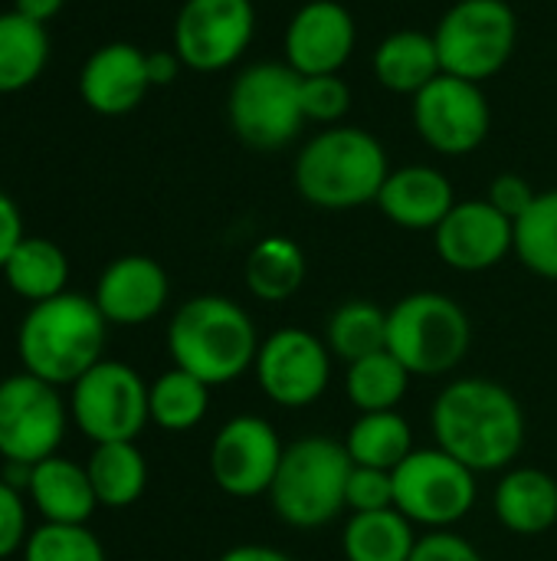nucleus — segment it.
<instances>
[{
  "label": "nucleus",
  "instance_id": "nucleus-19",
  "mask_svg": "<svg viewBox=\"0 0 557 561\" xmlns=\"http://www.w3.org/2000/svg\"><path fill=\"white\" fill-rule=\"evenodd\" d=\"M167 273L158 260L128 253L112 260L95 283V306L108 325H144L167 306Z\"/></svg>",
  "mask_w": 557,
  "mask_h": 561
},
{
  "label": "nucleus",
  "instance_id": "nucleus-38",
  "mask_svg": "<svg viewBox=\"0 0 557 561\" xmlns=\"http://www.w3.org/2000/svg\"><path fill=\"white\" fill-rule=\"evenodd\" d=\"M535 197H538V191L529 184V178H522V174H515V171L496 174L492 184H489V194H486V201H489L499 214H506L509 220H519V217L532 207Z\"/></svg>",
  "mask_w": 557,
  "mask_h": 561
},
{
  "label": "nucleus",
  "instance_id": "nucleus-14",
  "mask_svg": "<svg viewBox=\"0 0 557 561\" xmlns=\"http://www.w3.org/2000/svg\"><path fill=\"white\" fill-rule=\"evenodd\" d=\"M253 33V0H184L174 16V53L194 72H220L250 49Z\"/></svg>",
  "mask_w": 557,
  "mask_h": 561
},
{
  "label": "nucleus",
  "instance_id": "nucleus-22",
  "mask_svg": "<svg viewBox=\"0 0 557 561\" xmlns=\"http://www.w3.org/2000/svg\"><path fill=\"white\" fill-rule=\"evenodd\" d=\"M26 496L33 510L43 516V523H62V526H85L98 506L85 467L59 454L33 463Z\"/></svg>",
  "mask_w": 557,
  "mask_h": 561
},
{
  "label": "nucleus",
  "instance_id": "nucleus-44",
  "mask_svg": "<svg viewBox=\"0 0 557 561\" xmlns=\"http://www.w3.org/2000/svg\"><path fill=\"white\" fill-rule=\"evenodd\" d=\"M0 561H3V559H0Z\"/></svg>",
  "mask_w": 557,
  "mask_h": 561
},
{
  "label": "nucleus",
  "instance_id": "nucleus-31",
  "mask_svg": "<svg viewBox=\"0 0 557 561\" xmlns=\"http://www.w3.org/2000/svg\"><path fill=\"white\" fill-rule=\"evenodd\" d=\"M210 408V385L194 378L184 368H167L148 385V414L151 424L171 434L194 431Z\"/></svg>",
  "mask_w": 557,
  "mask_h": 561
},
{
  "label": "nucleus",
  "instance_id": "nucleus-39",
  "mask_svg": "<svg viewBox=\"0 0 557 561\" xmlns=\"http://www.w3.org/2000/svg\"><path fill=\"white\" fill-rule=\"evenodd\" d=\"M410 561H483V556L469 539L456 536L453 529H440L417 539Z\"/></svg>",
  "mask_w": 557,
  "mask_h": 561
},
{
  "label": "nucleus",
  "instance_id": "nucleus-11",
  "mask_svg": "<svg viewBox=\"0 0 557 561\" xmlns=\"http://www.w3.org/2000/svg\"><path fill=\"white\" fill-rule=\"evenodd\" d=\"M69 424L59 388L20 371L0 381V457L7 463H39L56 457Z\"/></svg>",
  "mask_w": 557,
  "mask_h": 561
},
{
  "label": "nucleus",
  "instance_id": "nucleus-9",
  "mask_svg": "<svg viewBox=\"0 0 557 561\" xmlns=\"http://www.w3.org/2000/svg\"><path fill=\"white\" fill-rule=\"evenodd\" d=\"M479 496L476 473L440 447H417L394 470V510L427 533L463 523Z\"/></svg>",
  "mask_w": 557,
  "mask_h": 561
},
{
  "label": "nucleus",
  "instance_id": "nucleus-32",
  "mask_svg": "<svg viewBox=\"0 0 557 561\" xmlns=\"http://www.w3.org/2000/svg\"><path fill=\"white\" fill-rule=\"evenodd\" d=\"M410 378L414 375L384 348L348 365L345 391H348V401L358 408V414L397 411V404L407 398Z\"/></svg>",
  "mask_w": 557,
  "mask_h": 561
},
{
  "label": "nucleus",
  "instance_id": "nucleus-12",
  "mask_svg": "<svg viewBox=\"0 0 557 561\" xmlns=\"http://www.w3.org/2000/svg\"><path fill=\"white\" fill-rule=\"evenodd\" d=\"M414 128L437 154H473L492 128V108L479 82L460 76H437L414 95Z\"/></svg>",
  "mask_w": 557,
  "mask_h": 561
},
{
  "label": "nucleus",
  "instance_id": "nucleus-13",
  "mask_svg": "<svg viewBox=\"0 0 557 561\" xmlns=\"http://www.w3.org/2000/svg\"><path fill=\"white\" fill-rule=\"evenodd\" d=\"M253 375L259 391L289 411L312 408L332 385V352L325 339L289 325L259 342Z\"/></svg>",
  "mask_w": 557,
  "mask_h": 561
},
{
  "label": "nucleus",
  "instance_id": "nucleus-43",
  "mask_svg": "<svg viewBox=\"0 0 557 561\" xmlns=\"http://www.w3.org/2000/svg\"><path fill=\"white\" fill-rule=\"evenodd\" d=\"M62 3L66 0H13V7L10 10H16V13H23L26 20H33V23H49L59 10H62Z\"/></svg>",
  "mask_w": 557,
  "mask_h": 561
},
{
  "label": "nucleus",
  "instance_id": "nucleus-27",
  "mask_svg": "<svg viewBox=\"0 0 557 561\" xmlns=\"http://www.w3.org/2000/svg\"><path fill=\"white\" fill-rule=\"evenodd\" d=\"M345 450L355 467L387 470L394 473L417 447H414V427L401 411H374L358 414L345 437Z\"/></svg>",
  "mask_w": 557,
  "mask_h": 561
},
{
  "label": "nucleus",
  "instance_id": "nucleus-25",
  "mask_svg": "<svg viewBox=\"0 0 557 561\" xmlns=\"http://www.w3.org/2000/svg\"><path fill=\"white\" fill-rule=\"evenodd\" d=\"M305 273H309V263H305L302 247L295 240L282 237V233L263 237L250 250L246 266H243L246 289L259 302H286V299H292L302 289Z\"/></svg>",
  "mask_w": 557,
  "mask_h": 561
},
{
  "label": "nucleus",
  "instance_id": "nucleus-24",
  "mask_svg": "<svg viewBox=\"0 0 557 561\" xmlns=\"http://www.w3.org/2000/svg\"><path fill=\"white\" fill-rule=\"evenodd\" d=\"M0 273L20 299L36 306V302H46V299L66 293L69 256L62 253L59 243H53L46 237H23Z\"/></svg>",
  "mask_w": 557,
  "mask_h": 561
},
{
  "label": "nucleus",
  "instance_id": "nucleus-1",
  "mask_svg": "<svg viewBox=\"0 0 557 561\" xmlns=\"http://www.w3.org/2000/svg\"><path fill=\"white\" fill-rule=\"evenodd\" d=\"M430 427L437 447L476 477L509 470L529 434L519 398L492 378L450 381L430 408Z\"/></svg>",
  "mask_w": 557,
  "mask_h": 561
},
{
  "label": "nucleus",
  "instance_id": "nucleus-7",
  "mask_svg": "<svg viewBox=\"0 0 557 561\" xmlns=\"http://www.w3.org/2000/svg\"><path fill=\"white\" fill-rule=\"evenodd\" d=\"M227 118L246 148L282 151L305 125L302 76L286 59L246 66L230 85Z\"/></svg>",
  "mask_w": 557,
  "mask_h": 561
},
{
  "label": "nucleus",
  "instance_id": "nucleus-21",
  "mask_svg": "<svg viewBox=\"0 0 557 561\" xmlns=\"http://www.w3.org/2000/svg\"><path fill=\"white\" fill-rule=\"evenodd\" d=\"M492 510L512 536H545L557 523V480L538 467H509L496 483Z\"/></svg>",
  "mask_w": 557,
  "mask_h": 561
},
{
  "label": "nucleus",
  "instance_id": "nucleus-4",
  "mask_svg": "<svg viewBox=\"0 0 557 561\" xmlns=\"http://www.w3.org/2000/svg\"><path fill=\"white\" fill-rule=\"evenodd\" d=\"M167 352L174 368H184L204 385L220 388L253 368L259 332L240 302L204 293L177 306L167 325Z\"/></svg>",
  "mask_w": 557,
  "mask_h": 561
},
{
  "label": "nucleus",
  "instance_id": "nucleus-23",
  "mask_svg": "<svg viewBox=\"0 0 557 561\" xmlns=\"http://www.w3.org/2000/svg\"><path fill=\"white\" fill-rule=\"evenodd\" d=\"M374 76L387 92L397 95H417L423 85H430L437 76H443L440 49L433 33L423 30H394L387 33L374 49Z\"/></svg>",
  "mask_w": 557,
  "mask_h": 561
},
{
  "label": "nucleus",
  "instance_id": "nucleus-28",
  "mask_svg": "<svg viewBox=\"0 0 557 561\" xmlns=\"http://www.w3.org/2000/svg\"><path fill=\"white\" fill-rule=\"evenodd\" d=\"M49 62V33L16 10L0 13V95L30 89Z\"/></svg>",
  "mask_w": 557,
  "mask_h": 561
},
{
  "label": "nucleus",
  "instance_id": "nucleus-41",
  "mask_svg": "<svg viewBox=\"0 0 557 561\" xmlns=\"http://www.w3.org/2000/svg\"><path fill=\"white\" fill-rule=\"evenodd\" d=\"M184 62L174 49H154L148 53V79H151V89L154 85H171L177 76H181Z\"/></svg>",
  "mask_w": 557,
  "mask_h": 561
},
{
  "label": "nucleus",
  "instance_id": "nucleus-18",
  "mask_svg": "<svg viewBox=\"0 0 557 561\" xmlns=\"http://www.w3.org/2000/svg\"><path fill=\"white\" fill-rule=\"evenodd\" d=\"M148 89V53L135 43H105L79 69V99L105 118L135 112Z\"/></svg>",
  "mask_w": 557,
  "mask_h": 561
},
{
  "label": "nucleus",
  "instance_id": "nucleus-26",
  "mask_svg": "<svg viewBox=\"0 0 557 561\" xmlns=\"http://www.w3.org/2000/svg\"><path fill=\"white\" fill-rule=\"evenodd\" d=\"M417 539L414 523L397 510L355 513L345 523L341 552L345 561H410Z\"/></svg>",
  "mask_w": 557,
  "mask_h": 561
},
{
  "label": "nucleus",
  "instance_id": "nucleus-30",
  "mask_svg": "<svg viewBox=\"0 0 557 561\" xmlns=\"http://www.w3.org/2000/svg\"><path fill=\"white\" fill-rule=\"evenodd\" d=\"M325 345L332 358L351 365L374 352L387 348V309L371 299H348L341 302L325 325Z\"/></svg>",
  "mask_w": 557,
  "mask_h": 561
},
{
  "label": "nucleus",
  "instance_id": "nucleus-40",
  "mask_svg": "<svg viewBox=\"0 0 557 561\" xmlns=\"http://www.w3.org/2000/svg\"><path fill=\"white\" fill-rule=\"evenodd\" d=\"M23 237H26V230H23V214H20L16 201H13L10 194L0 191V270H3V263L10 260V253L20 247Z\"/></svg>",
  "mask_w": 557,
  "mask_h": 561
},
{
  "label": "nucleus",
  "instance_id": "nucleus-36",
  "mask_svg": "<svg viewBox=\"0 0 557 561\" xmlns=\"http://www.w3.org/2000/svg\"><path fill=\"white\" fill-rule=\"evenodd\" d=\"M345 510L355 513H378V510H394V473L387 470H371V467H355L348 473L345 486Z\"/></svg>",
  "mask_w": 557,
  "mask_h": 561
},
{
  "label": "nucleus",
  "instance_id": "nucleus-29",
  "mask_svg": "<svg viewBox=\"0 0 557 561\" xmlns=\"http://www.w3.org/2000/svg\"><path fill=\"white\" fill-rule=\"evenodd\" d=\"M85 473H89L98 506L105 510H125L138 503L148 486V463L135 440L95 444L85 463Z\"/></svg>",
  "mask_w": 557,
  "mask_h": 561
},
{
  "label": "nucleus",
  "instance_id": "nucleus-8",
  "mask_svg": "<svg viewBox=\"0 0 557 561\" xmlns=\"http://www.w3.org/2000/svg\"><path fill=\"white\" fill-rule=\"evenodd\" d=\"M443 72L486 82L519 46V16L509 0H456L433 30Z\"/></svg>",
  "mask_w": 557,
  "mask_h": 561
},
{
  "label": "nucleus",
  "instance_id": "nucleus-2",
  "mask_svg": "<svg viewBox=\"0 0 557 561\" xmlns=\"http://www.w3.org/2000/svg\"><path fill=\"white\" fill-rule=\"evenodd\" d=\"M108 322L92 296L62 293L30 306L16 329V352L23 371L53 385L72 388L89 368L102 362Z\"/></svg>",
  "mask_w": 557,
  "mask_h": 561
},
{
  "label": "nucleus",
  "instance_id": "nucleus-33",
  "mask_svg": "<svg viewBox=\"0 0 557 561\" xmlns=\"http://www.w3.org/2000/svg\"><path fill=\"white\" fill-rule=\"evenodd\" d=\"M515 256L538 279L557 283V187L542 191L515 220Z\"/></svg>",
  "mask_w": 557,
  "mask_h": 561
},
{
  "label": "nucleus",
  "instance_id": "nucleus-10",
  "mask_svg": "<svg viewBox=\"0 0 557 561\" xmlns=\"http://www.w3.org/2000/svg\"><path fill=\"white\" fill-rule=\"evenodd\" d=\"M69 417L92 444L138 440L148 414V385L125 365L102 358L69 388Z\"/></svg>",
  "mask_w": 557,
  "mask_h": 561
},
{
  "label": "nucleus",
  "instance_id": "nucleus-15",
  "mask_svg": "<svg viewBox=\"0 0 557 561\" xmlns=\"http://www.w3.org/2000/svg\"><path fill=\"white\" fill-rule=\"evenodd\" d=\"M286 444L259 414L230 417L210 444V477L220 493L233 500L269 496Z\"/></svg>",
  "mask_w": 557,
  "mask_h": 561
},
{
  "label": "nucleus",
  "instance_id": "nucleus-6",
  "mask_svg": "<svg viewBox=\"0 0 557 561\" xmlns=\"http://www.w3.org/2000/svg\"><path fill=\"white\" fill-rule=\"evenodd\" d=\"M351 457L345 440L299 437L286 447L269 490L272 513L292 529H322L345 513Z\"/></svg>",
  "mask_w": 557,
  "mask_h": 561
},
{
  "label": "nucleus",
  "instance_id": "nucleus-5",
  "mask_svg": "<svg viewBox=\"0 0 557 561\" xmlns=\"http://www.w3.org/2000/svg\"><path fill=\"white\" fill-rule=\"evenodd\" d=\"M473 348V322L446 293H410L387 309V352L414 378L456 371Z\"/></svg>",
  "mask_w": 557,
  "mask_h": 561
},
{
  "label": "nucleus",
  "instance_id": "nucleus-17",
  "mask_svg": "<svg viewBox=\"0 0 557 561\" xmlns=\"http://www.w3.org/2000/svg\"><path fill=\"white\" fill-rule=\"evenodd\" d=\"M358 43L355 16L338 0L302 3L282 36L286 62L299 76H332L341 72Z\"/></svg>",
  "mask_w": 557,
  "mask_h": 561
},
{
  "label": "nucleus",
  "instance_id": "nucleus-3",
  "mask_svg": "<svg viewBox=\"0 0 557 561\" xmlns=\"http://www.w3.org/2000/svg\"><path fill=\"white\" fill-rule=\"evenodd\" d=\"M391 174L384 145L358 125H332L302 145L292 164L295 191L318 210L374 204Z\"/></svg>",
  "mask_w": 557,
  "mask_h": 561
},
{
  "label": "nucleus",
  "instance_id": "nucleus-42",
  "mask_svg": "<svg viewBox=\"0 0 557 561\" xmlns=\"http://www.w3.org/2000/svg\"><path fill=\"white\" fill-rule=\"evenodd\" d=\"M217 561H295L289 552L272 549V546H259V542H246V546H233L227 549Z\"/></svg>",
  "mask_w": 557,
  "mask_h": 561
},
{
  "label": "nucleus",
  "instance_id": "nucleus-20",
  "mask_svg": "<svg viewBox=\"0 0 557 561\" xmlns=\"http://www.w3.org/2000/svg\"><path fill=\"white\" fill-rule=\"evenodd\" d=\"M374 204L391 224H397L404 230H430L433 233L440 227V220L453 210L456 191L440 168L404 164L387 174Z\"/></svg>",
  "mask_w": 557,
  "mask_h": 561
},
{
  "label": "nucleus",
  "instance_id": "nucleus-16",
  "mask_svg": "<svg viewBox=\"0 0 557 561\" xmlns=\"http://www.w3.org/2000/svg\"><path fill=\"white\" fill-rule=\"evenodd\" d=\"M433 250L456 273H486L515 253V220L499 214L486 197L456 201L433 230Z\"/></svg>",
  "mask_w": 557,
  "mask_h": 561
},
{
  "label": "nucleus",
  "instance_id": "nucleus-37",
  "mask_svg": "<svg viewBox=\"0 0 557 561\" xmlns=\"http://www.w3.org/2000/svg\"><path fill=\"white\" fill-rule=\"evenodd\" d=\"M26 503L20 490H13L7 480H0V559H10L13 552H23L26 546Z\"/></svg>",
  "mask_w": 557,
  "mask_h": 561
},
{
  "label": "nucleus",
  "instance_id": "nucleus-34",
  "mask_svg": "<svg viewBox=\"0 0 557 561\" xmlns=\"http://www.w3.org/2000/svg\"><path fill=\"white\" fill-rule=\"evenodd\" d=\"M23 561H105V549L89 526L43 523L26 536Z\"/></svg>",
  "mask_w": 557,
  "mask_h": 561
},
{
  "label": "nucleus",
  "instance_id": "nucleus-35",
  "mask_svg": "<svg viewBox=\"0 0 557 561\" xmlns=\"http://www.w3.org/2000/svg\"><path fill=\"white\" fill-rule=\"evenodd\" d=\"M351 108V89L348 82L332 76H302V115L305 122H318L325 128L338 125Z\"/></svg>",
  "mask_w": 557,
  "mask_h": 561
}]
</instances>
